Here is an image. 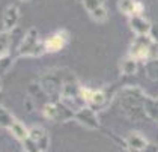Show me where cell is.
<instances>
[{"label":"cell","mask_w":158,"mask_h":152,"mask_svg":"<svg viewBox=\"0 0 158 152\" xmlns=\"http://www.w3.org/2000/svg\"><path fill=\"white\" fill-rule=\"evenodd\" d=\"M42 113H44V116L47 117V119L54 120V122H66V120H71V119H74V115H75L73 110L66 104H63L62 101L47 103V104L42 107Z\"/></svg>","instance_id":"3"},{"label":"cell","mask_w":158,"mask_h":152,"mask_svg":"<svg viewBox=\"0 0 158 152\" xmlns=\"http://www.w3.org/2000/svg\"><path fill=\"white\" fill-rule=\"evenodd\" d=\"M127 145L133 152H143L148 148V140L140 134V133H130L127 136Z\"/></svg>","instance_id":"9"},{"label":"cell","mask_w":158,"mask_h":152,"mask_svg":"<svg viewBox=\"0 0 158 152\" xmlns=\"http://www.w3.org/2000/svg\"><path fill=\"white\" fill-rule=\"evenodd\" d=\"M118 8L127 17L140 15L143 12V5L139 0H119L118 2Z\"/></svg>","instance_id":"8"},{"label":"cell","mask_w":158,"mask_h":152,"mask_svg":"<svg viewBox=\"0 0 158 152\" xmlns=\"http://www.w3.org/2000/svg\"><path fill=\"white\" fill-rule=\"evenodd\" d=\"M99 2H101V3H104V2H106V0H99Z\"/></svg>","instance_id":"20"},{"label":"cell","mask_w":158,"mask_h":152,"mask_svg":"<svg viewBox=\"0 0 158 152\" xmlns=\"http://www.w3.org/2000/svg\"><path fill=\"white\" fill-rule=\"evenodd\" d=\"M11 50V35L9 32H0V57H5L9 54Z\"/></svg>","instance_id":"13"},{"label":"cell","mask_w":158,"mask_h":152,"mask_svg":"<svg viewBox=\"0 0 158 152\" xmlns=\"http://www.w3.org/2000/svg\"><path fill=\"white\" fill-rule=\"evenodd\" d=\"M21 143H23L24 152H39V149H38V145L32 140L30 137H27V139H26V140H23Z\"/></svg>","instance_id":"17"},{"label":"cell","mask_w":158,"mask_h":152,"mask_svg":"<svg viewBox=\"0 0 158 152\" xmlns=\"http://www.w3.org/2000/svg\"><path fill=\"white\" fill-rule=\"evenodd\" d=\"M128 56L135 60H155L158 59V41L149 35L137 36L130 45Z\"/></svg>","instance_id":"1"},{"label":"cell","mask_w":158,"mask_h":152,"mask_svg":"<svg viewBox=\"0 0 158 152\" xmlns=\"http://www.w3.org/2000/svg\"><path fill=\"white\" fill-rule=\"evenodd\" d=\"M128 23H130L131 30H133L137 36L149 35V33H151V30H152L151 23L146 20L142 14H140V15H133V17H130V21H128Z\"/></svg>","instance_id":"6"},{"label":"cell","mask_w":158,"mask_h":152,"mask_svg":"<svg viewBox=\"0 0 158 152\" xmlns=\"http://www.w3.org/2000/svg\"><path fill=\"white\" fill-rule=\"evenodd\" d=\"M74 119L77 122H80L81 125H85L86 128H90V129H97L99 127V122H98V117L95 115V110L90 108L89 105L87 107H81L80 110L75 112L74 115Z\"/></svg>","instance_id":"4"},{"label":"cell","mask_w":158,"mask_h":152,"mask_svg":"<svg viewBox=\"0 0 158 152\" xmlns=\"http://www.w3.org/2000/svg\"><path fill=\"white\" fill-rule=\"evenodd\" d=\"M81 3H83L85 9H86L87 12H89V14H90L92 11H95L97 8H99V6L102 5V3H101L99 0H83Z\"/></svg>","instance_id":"16"},{"label":"cell","mask_w":158,"mask_h":152,"mask_svg":"<svg viewBox=\"0 0 158 152\" xmlns=\"http://www.w3.org/2000/svg\"><path fill=\"white\" fill-rule=\"evenodd\" d=\"M89 15L92 17L94 21H97V23H104V21L107 20V17H109V12H107V9L104 8V5H101L99 8H97L95 11H92Z\"/></svg>","instance_id":"14"},{"label":"cell","mask_w":158,"mask_h":152,"mask_svg":"<svg viewBox=\"0 0 158 152\" xmlns=\"http://www.w3.org/2000/svg\"><path fill=\"white\" fill-rule=\"evenodd\" d=\"M146 72L151 78L158 80V59L155 60H149V63L146 65Z\"/></svg>","instance_id":"15"},{"label":"cell","mask_w":158,"mask_h":152,"mask_svg":"<svg viewBox=\"0 0 158 152\" xmlns=\"http://www.w3.org/2000/svg\"><path fill=\"white\" fill-rule=\"evenodd\" d=\"M0 91H2V80H0Z\"/></svg>","instance_id":"19"},{"label":"cell","mask_w":158,"mask_h":152,"mask_svg":"<svg viewBox=\"0 0 158 152\" xmlns=\"http://www.w3.org/2000/svg\"><path fill=\"white\" fill-rule=\"evenodd\" d=\"M45 53H47L45 44H44V41L39 39V33L35 27L26 33L18 48H17L18 57H38V56L45 54Z\"/></svg>","instance_id":"2"},{"label":"cell","mask_w":158,"mask_h":152,"mask_svg":"<svg viewBox=\"0 0 158 152\" xmlns=\"http://www.w3.org/2000/svg\"><path fill=\"white\" fill-rule=\"evenodd\" d=\"M68 39H69V33L66 30H59V32L53 33L51 36H48L44 41L47 53H57V51H60L62 48L66 45Z\"/></svg>","instance_id":"5"},{"label":"cell","mask_w":158,"mask_h":152,"mask_svg":"<svg viewBox=\"0 0 158 152\" xmlns=\"http://www.w3.org/2000/svg\"><path fill=\"white\" fill-rule=\"evenodd\" d=\"M15 120H17V119L12 116V113H11L9 110H8L6 107L0 105V128L9 129Z\"/></svg>","instance_id":"12"},{"label":"cell","mask_w":158,"mask_h":152,"mask_svg":"<svg viewBox=\"0 0 158 152\" xmlns=\"http://www.w3.org/2000/svg\"><path fill=\"white\" fill-rule=\"evenodd\" d=\"M137 70H139V60L130 57V56L122 60V63H121L122 74H125V75H133V74L137 72Z\"/></svg>","instance_id":"11"},{"label":"cell","mask_w":158,"mask_h":152,"mask_svg":"<svg viewBox=\"0 0 158 152\" xmlns=\"http://www.w3.org/2000/svg\"><path fill=\"white\" fill-rule=\"evenodd\" d=\"M21 2H29V0H21Z\"/></svg>","instance_id":"21"},{"label":"cell","mask_w":158,"mask_h":152,"mask_svg":"<svg viewBox=\"0 0 158 152\" xmlns=\"http://www.w3.org/2000/svg\"><path fill=\"white\" fill-rule=\"evenodd\" d=\"M9 131L12 133V136L17 139V140L23 141L26 140L27 137H29V129L26 128V125L23 122H20V120H15L12 124V127L9 128Z\"/></svg>","instance_id":"10"},{"label":"cell","mask_w":158,"mask_h":152,"mask_svg":"<svg viewBox=\"0 0 158 152\" xmlns=\"http://www.w3.org/2000/svg\"><path fill=\"white\" fill-rule=\"evenodd\" d=\"M18 18H20L18 6L17 5H9L5 9V14H3V30L5 32H12L17 23H18Z\"/></svg>","instance_id":"7"},{"label":"cell","mask_w":158,"mask_h":152,"mask_svg":"<svg viewBox=\"0 0 158 152\" xmlns=\"http://www.w3.org/2000/svg\"><path fill=\"white\" fill-rule=\"evenodd\" d=\"M24 108L27 112H32V110H33V103H32L30 98H26L24 99Z\"/></svg>","instance_id":"18"}]
</instances>
